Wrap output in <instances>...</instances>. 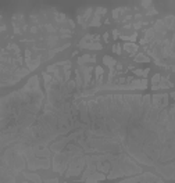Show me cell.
I'll use <instances>...</instances> for the list:
<instances>
[{
  "instance_id": "6da1fadb",
  "label": "cell",
  "mask_w": 175,
  "mask_h": 183,
  "mask_svg": "<svg viewBox=\"0 0 175 183\" xmlns=\"http://www.w3.org/2000/svg\"><path fill=\"white\" fill-rule=\"evenodd\" d=\"M93 71L92 67H83L82 72H83V85L82 86H88L90 82V72Z\"/></svg>"
},
{
  "instance_id": "7a4b0ae2",
  "label": "cell",
  "mask_w": 175,
  "mask_h": 183,
  "mask_svg": "<svg viewBox=\"0 0 175 183\" xmlns=\"http://www.w3.org/2000/svg\"><path fill=\"white\" fill-rule=\"evenodd\" d=\"M106 179V176L103 174H99V172H95V174H92V176L90 178H86L85 180H86L88 183H95L97 182V180H104Z\"/></svg>"
},
{
  "instance_id": "3957f363",
  "label": "cell",
  "mask_w": 175,
  "mask_h": 183,
  "mask_svg": "<svg viewBox=\"0 0 175 183\" xmlns=\"http://www.w3.org/2000/svg\"><path fill=\"white\" fill-rule=\"evenodd\" d=\"M88 61H90V63H95V61H96V57H95V55L85 54V55H82V57H79L78 64H79V65H85Z\"/></svg>"
},
{
  "instance_id": "277c9868",
  "label": "cell",
  "mask_w": 175,
  "mask_h": 183,
  "mask_svg": "<svg viewBox=\"0 0 175 183\" xmlns=\"http://www.w3.org/2000/svg\"><path fill=\"white\" fill-rule=\"evenodd\" d=\"M27 63V67H28V71H33V69H36L38 67H39V64H40V58H36L33 60V61H25Z\"/></svg>"
},
{
  "instance_id": "5b68a950",
  "label": "cell",
  "mask_w": 175,
  "mask_h": 183,
  "mask_svg": "<svg viewBox=\"0 0 175 183\" xmlns=\"http://www.w3.org/2000/svg\"><path fill=\"white\" fill-rule=\"evenodd\" d=\"M124 49L128 51L129 55H134L135 53H136V50H138V46L134 45V43H125V45H124Z\"/></svg>"
},
{
  "instance_id": "8992f818",
  "label": "cell",
  "mask_w": 175,
  "mask_h": 183,
  "mask_svg": "<svg viewBox=\"0 0 175 183\" xmlns=\"http://www.w3.org/2000/svg\"><path fill=\"white\" fill-rule=\"evenodd\" d=\"M103 63H104L107 67H110V69H114L115 64H117V61H115L114 58L108 57V55H104V57H103Z\"/></svg>"
},
{
  "instance_id": "52a82bcc",
  "label": "cell",
  "mask_w": 175,
  "mask_h": 183,
  "mask_svg": "<svg viewBox=\"0 0 175 183\" xmlns=\"http://www.w3.org/2000/svg\"><path fill=\"white\" fill-rule=\"evenodd\" d=\"M174 17L172 15H170V17H167V18H164V21H163V24H164V27H167L170 31H172L174 29Z\"/></svg>"
},
{
  "instance_id": "ba28073f",
  "label": "cell",
  "mask_w": 175,
  "mask_h": 183,
  "mask_svg": "<svg viewBox=\"0 0 175 183\" xmlns=\"http://www.w3.org/2000/svg\"><path fill=\"white\" fill-rule=\"evenodd\" d=\"M135 61H136V63H150V58L146 57L145 54H142V53H139V54L135 57Z\"/></svg>"
},
{
  "instance_id": "9c48e42d",
  "label": "cell",
  "mask_w": 175,
  "mask_h": 183,
  "mask_svg": "<svg viewBox=\"0 0 175 183\" xmlns=\"http://www.w3.org/2000/svg\"><path fill=\"white\" fill-rule=\"evenodd\" d=\"M95 72H96V81H97V83L100 85V83H101V79H103V68H101V67H96Z\"/></svg>"
},
{
  "instance_id": "30bf717a",
  "label": "cell",
  "mask_w": 175,
  "mask_h": 183,
  "mask_svg": "<svg viewBox=\"0 0 175 183\" xmlns=\"http://www.w3.org/2000/svg\"><path fill=\"white\" fill-rule=\"evenodd\" d=\"M149 72H150V69H149V68H146V69H135V71H134L135 75H138V76H143V78H146Z\"/></svg>"
},
{
  "instance_id": "8fae6325",
  "label": "cell",
  "mask_w": 175,
  "mask_h": 183,
  "mask_svg": "<svg viewBox=\"0 0 175 183\" xmlns=\"http://www.w3.org/2000/svg\"><path fill=\"white\" fill-rule=\"evenodd\" d=\"M25 176H27L28 179H31V180H33V182H35V183H42L40 178H39L38 175H35V174H25Z\"/></svg>"
},
{
  "instance_id": "7c38bea8",
  "label": "cell",
  "mask_w": 175,
  "mask_h": 183,
  "mask_svg": "<svg viewBox=\"0 0 175 183\" xmlns=\"http://www.w3.org/2000/svg\"><path fill=\"white\" fill-rule=\"evenodd\" d=\"M89 25H90V27H99V25H100V17H99V15H95Z\"/></svg>"
},
{
  "instance_id": "4fadbf2b",
  "label": "cell",
  "mask_w": 175,
  "mask_h": 183,
  "mask_svg": "<svg viewBox=\"0 0 175 183\" xmlns=\"http://www.w3.org/2000/svg\"><path fill=\"white\" fill-rule=\"evenodd\" d=\"M160 79H161V75L160 73H156L154 76H153V85H158V82H160Z\"/></svg>"
},
{
  "instance_id": "5bb4252c",
  "label": "cell",
  "mask_w": 175,
  "mask_h": 183,
  "mask_svg": "<svg viewBox=\"0 0 175 183\" xmlns=\"http://www.w3.org/2000/svg\"><path fill=\"white\" fill-rule=\"evenodd\" d=\"M106 11H107V10L104 9V7H99V9L96 10V15H99V17H100L101 14H106Z\"/></svg>"
},
{
  "instance_id": "9a60e30c",
  "label": "cell",
  "mask_w": 175,
  "mask_h": 183,
  "mask_svg": "<svg viewBox=\"0 0 175 183\" xmlns=\"http://www.w3.org/2000/svg\"><path fill=\"white\" fill-rule=\"evenodd\" d=\"M113 50H114L115 54H121V46H120V45H114Z\"/></svg>"
},
{
  "instance_id": "2e32d148",
  "label": "cell",
  "mask_w": 175,
  "mask_h": 183,
  "mask_svg": "<svg viewBox=\"0 0 175 183\" xmlns=\"http://www.w3.org/2000/svg\"><path fill=\"white\" fill-rule=\"evenodd\" d=\"M122 39H124V40H131V42H134L135 39H136V33H134L132 36H122Z\"/></svg>"
},
{
  "instance_id": "e0dca14e",
  "label": "cell",
  "mask_w": 175,
  "mask_h": 183,
  "mask_svg": "<svg viewBox=\"0 0 175 183\" xmlns=\"http://www.w3.org/2000/svg\"><path fill=\"white\" fill-rule=\"evenodd\" d=\"M142 6H145L148 9V6H152V1H142Z\"/></svg>"
},
{
  "instance_id": "ac0fdd59",
  "label": "cell",
  "mask_w": 175,
  "mask_h": 183,
  "mask_svg": "<svg viewBox=\"0 0 175 183\" xmlns=\"http://www.w3.org/2000/svg\"><path fill=\"white\" fill-rule=\"evenodd\" d=\"M142 25H143L142 22H138V24H135V28H136V29H139V28L142 27Z\"/></svg>"
},
{
  "instance_id": "d6986e66",
  "label": "cell",
  "mask_w": 175,
  "mask_h": 183,
  "mask_svg": "<svg viewBox=\"0 0 175 183\" xmlns=\"http://www.w3.org/2000/svg\"><path fill=\"white\" fill-rule=\"evenodd\" d=\"M103 39H104V42H108L107 40V39H108V33H104V35H103Z\"/></svg>"
},
{
  "instance_id": "ffe728a7",
  "label": "cell",
  "mask_w": 175,
  "mask_h": 183,
  "mask_svg": "<svg viewBox=\"0 0 175 183\" xmlns=\"http://www.w3.org/2000/svg\"><path fill=\"white\" fill-rule=\"evenodd\" d=\"M113 35H114V37H117V36H118V31H117V29H115L114 32H113Z\"/></svg>"
}]
</instances>
